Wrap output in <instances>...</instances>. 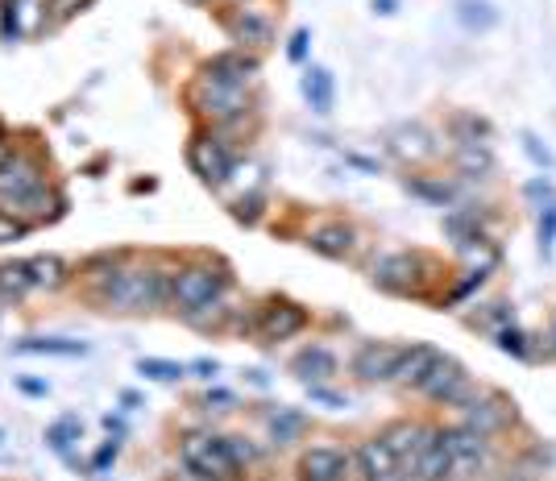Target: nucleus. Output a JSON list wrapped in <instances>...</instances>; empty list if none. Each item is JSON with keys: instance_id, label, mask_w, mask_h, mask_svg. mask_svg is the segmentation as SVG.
<instances>
[{"instance_id": "7ed1b4c3", "label": "nucleus", "mask_w": 556, "mask_h": 481, "mask_svg": "<svg viewBox=\"0 0 556 481\" xmlns=\"http://www.w3.org/2000/svg\"><path fill=\"white\" fill-rule=\"evenodd\" d=\"M187 100H191V108H196L200 117H208L212 125H233V121L245 117V108H249L245 88H233V83H216V79H208V75H200L196 83H191Z\"/></svg>"}, {"instance_id": "a18cd8bd", "label": "nucleus", "mask_w": 556, "mask_h": 481, "mask_svg": "<svg viewBox=\"0 0 556 481\" xmlns=\"http://www.w3.org/2000/svg\"><path fill=\"white\" fill-rule=\"evenodd\" d=\"M208 407H216V411H233V394H229V390H208Z\"/></svg>"}, {"instance_id": "f03ea898", "label": "nucleus", "mask_w": 556, "mask_h": 481, "mask_svg": "<svg viewBox=\"0 0 556 481\" xmlns=\"http://www.w3.org/2000/svg\"><path fill=\"white\" fill-rule=\"evenodd\" d=\"M183 465L187 473H196L200 481H237L241 465L233 461L229 436H212V432H191L183 440Z\"/></svg>"}, {"instance_id": "473e14b6", "label": "nucleus", "mask_w": 556, "mask_h": 481, "mask_svg": "<svg viewBox=\"0 0 556 481\" xmlns=\"http://www.w3.org/2000/svg\"><path fill=\"white\" fill-rule=\"evenodd\" d=\"M17 353H59V357H75V353H88L79 341H21Z\"/></svg>"}, {"instance_id": "6ab92c4d", "label": "nucleus", "mask_w": 556, "mask_h": 481, "mask_svg": "<svg viewBox=\"0 0 556 481\" xmlns=\"http://www.w3.org/2000/svg\"><path fill=\"white\" fill-rule=\"evenodd\" d=\"M436 349L432 345H403V357H399V365H395V374H391V382H399V386H411V390H420V382L428 378V370L436 365Z\"/></svg>"}, {"instance_id": "5701e85b", "label": "nucleus", "mask_w": 556, "mask_h": 481, "mask_svg": "<svg viewBox=\"0 0 556 481\" xmlns=\"http://www.w3.org/2000/svg\"><path fill=\"white\" fill-rule=\"evenodd\" d=\"M308 245H312L316 253H324V258H349L353 245H357V237H353L349 224H320V229L308 237Z\"/></svg>"}, {"instance_id": "de8ad7c7", "label": "nucleus", "mask_w": 556, "mask_h": 481, "mask_svg": "<svg viewBox=\"0 0 556 481\" xmlns=\"http://www.w3.org/2000/svg\"><path fill=\"white\" fill-rule=\"evenodd\" d=\"M303 54H308V30H299V34L291 38V59L299 63V59H303Z\"/></svg>"}, {"instance_id": "cd10ccee", "label": "nucleus", "mask_w": 556, "mask_h": 481, "mask_svg": "<svg viewBox=\"0 0 556 481\" xmlns=\"http://www.w3.org/2000/svg\"><path fill=\"white\" fill-rule=\"evenodd\" d=\"M453 137H457V146H486V141H490V121L474 117V112H457V117H453Z\"/></svg>"}, {"instance_id": "3c124183", "label": "nucleus", "mask_w": 556, "mask_h": 481, "mask_svg": "<svg viewBox=\"0 0 556 481\" xmlns=\"http://www.w3.org/2000/svg\"><path fill=\"white\" fill-rule=\"evenodd\" d=\"M374 9L378 13H395V0H374Z\"/></svg>"}, {"instance_id": "58836bf2", "label": "nucleus", "mask_w": 556, "mask_h": 481, "mask_svg": "<svg viewBox=\"0 0 556 481\" xmlns=\"http://www.w3.org/2000/svg\"><path fill=\"white\" fill-rule=\"evenodd\" d=\"M262 204H266V195H262V191H254V195H241V200L233 204V216H237V220H245V224H258V216H262Z\"/></svg>"}, {"instance_id": "ddd939ff", "label": "nucleus", "mask_w": 556, "mask_h": 481, "mask_svg": "<svg viewBox=\"0 0 556 481\" xmlns=\"http://www.w3.org/2000/svg\"><path fill=\"white\" fill-rule=\"evenodd\" d=\"M403 357V345H386V341H366L353 357V374L361 382H391L395 365Z\"/></svg>"}, {"instance_id": "a19ab883", "label": "nucleus", "mask_w": 556, "mask_h": 481, "mask_svg": "<svg viewBox=\"0 0 556 481\" xmlns=\"http://www.w3.org/2000/svg\"><path fill=\"white\" fill-rule=\"evenodd\" d=\"M229 448H233V461L241 465V473H245L249 465H254V461H258V448H254V444H249L245 436H229Z\"/></svg>"}, {"instance_id": "864d4df0", "label": "nucleus", "mask_w": 556, "mask_h": 481, "mask_svg": "<svg viewBox=\"0 0 556 481\" xmlns=\"http://www.w3.org/2000/svg\"><path fill=\"white\" fill-rule=\"evenodd\" d=\"M0 440H5V432H0Z\"/></svg>"}, {"instance_id": "aec40b11", "label": "nucleus", "mask_w": 556, "mask_h": 481, "mask_svg": "<svg viewBox=\"0 0 556 481\" xmlns=\"http://www.w3.org/2000/svg\"><path fill=\"white\" fill-rule=\"evenodd\" d=\"M353 465H357V473L366 477V481H374V477H382V473L399 469V461H395L391 444H386L382 436H378V440H366V444H361V448L353 452Z\"/></svg>"}, {"instance_id": "ea45409f", "label": "nucleus", "mask_w": 556, "mask_h": 481, "mask_svg": "<svg viewBox=\"0 0 556 481\" xmlns=\"http://www.w3.org/2000/svg\"><path fill=\"white\" fill-rule=\"evenodd\" d=\"M92 5V0H50V25H63V21H71L75 13H83V9H88Z\"/></svg>"}, {"instance_id": "09e8293b", "label": "nucleus", "mask_w": 556, "mask_h": 481, "mask_svg": "<svg viewBox=\"0 0 556 481\" xmlns=\"http://www.w3.org/2000/svg\"><path fill=\"white\" fill-rule=\"evenodd\" d=\"M191 370H196L200 378H216V374H220V365H216V361H196Z\"/></svg>"}, {"instance_id": "7c9ffc66", "label": "nucleus", "mask_w": 556, "mask_h": 481, "mask_svg": "<svg viewBox=\"0 0 556 481\" xmlns=\"http://www.w3.org/2000/svg\"><path fill=\"white\" fill-rule=\"evenodd\" d=\"M30 287H34V278H30V266H25V262L0 266V291H5V295H21Z\"/></svg>"}, {"instance_id": "a878e982", "label": "nucleus", "mask_w": 556, "mask_h": 481, "mask_svg": "<svg viewBox=\"0 0 556 481\" xmlns=\"http://www.w3.org/2000/svg\"><path fill=\"white\" fill-rule=\"evenodd\" d=\"M303 96H308V104L316 112H332V96H337V88H332V75L324 67H312L308 75H303Z\"/></svg>"}, {"instance_id": "4c0bfd02", "label": "nucleus", "mask_w": 556, "mask_h": 481, "mask_svg": "<svg viewBox=\"0 0 556 481\" xmlns=\"http://www.w3.org/2000/svg\"><path fill=\"white\" fill-rule=\"evenodd\" d=\"M30 233V224H25L17 212H0V245H13Z\"/></svg>"}, {"instance_id": "4468645a", "label": "nucleus", "mask_w": 556, "mask_h": 481, "mask_svg": "<svg viewBox=\"0 0 556 481\" xmlns=\"http://www.w3.org/2000/svg\"><path fill=\"white\" fill-rule=\"evenodd\" d=\"M258 71H262V63H258V54H249V50H225V54H216V59L204 63L208 79L233 83V88H245V83L254 79Z\"/></svg>"}, {"instance_id": "20e7f679", "label": "nucleus", "mask_w": 556, "mask_h": 481, "mask_svg": "<svg viewBox=\"0 0 556 481\" xmlns=\"http://www.w3.org/2000/svg\"><path fill=\"white\" fill-rule=\"evenodd\" d=\"M229 287V270L225 266H212V262H196V266H183L175 270V287H171V303L179 311H191L200 303L220 299Z\"/></svg>"}, {"instance_id": "c756f323", "label": "nucleus", "mask_w": 556, "mask_h": 481, "mask_svg": "<svg viewBox=\"0 0 556 481\" xmlns=\"http://www.w3.org/2000/svg\"><path fill=\"white\" fill-rule=\"evenodd\" d=\"M79 432H83L79 419H75V415H63L59 423H50V428H46V444H50L54 452H67V448L79 440Z\"/></svg>"}, {"instance_id": "f257e3e1", "label": "nucleus", "mask_w": 556, "mask_h": 481, "mask_svg": "<svg viewBox=\"0 0 556 481\" xmlns=\"http://www.w3.org/2000/svg\"><path fill=\"white\" fill-rule=\"evenodd\" d=\"M171 287H175L171 270H117L100 278L96 299L108 311H150L171 299Z\"/></svg>"}, {"instance_id": "2eb2a0df", "label": "nucleus", "mask_w": 556, "mask_h": 481, "mask_svg": "<svg viewBox=\"0 0 556 481\" xmlns=\"http://www.w3.org/2000/svg\"><path fill=\"white\" fill-rule=\"evenodd\" d=\"M9 208L25 220V224H42V220H59L63 216V208H67V200L54 187H46V183H38L34 191H25V195H17V200H9Z\"/></svg>"}, {"instance_id": "8fccbe9b", "label": "nucleus", "mask_w": 556, "mask_h": 481, "mask_svg": "<svg viewBox=\"0 0 556 481\" xmlns=\"http://www.w3.org/2000/svg\"><path fill=\"white\" fill-rule=\"evenodd\" d=\"M374 481H411V473H407V469H391V473H382V477H374Z\"/></svg>"}, {"instance_id": "0eeeda50", "label": "nucleus", "mask_w": 556, "mask_h": 481, "mask_svg": "<svg viewBox=\"0 0 556 481\" xmlns=\"http://www.w3.org/2000/svg\"><path fill=\"white\" fill-rule=\"evenodd\" d=\"M187 162H191V171H196L208 187H225L229 175H233V154H229V146L216 133H196V137H191Z\"/></svg>"}, {"instance_id": "c03bdc74", "label": "nucleus", "mask_w": 556, "mask_h": 481, "mask_svg": "<svg viewBox=\"0 0 556 481\" xmlns=\"http://www.w3.org/2000/svg\"><path fill=\"white\" fill-rule=\"evenodd\" d=\"M527 195H532V200L556 204V191H552V183H544V179H532V183H527Z\"/></svg>"}, {"instance_id": "dca6fc26", "label": "nucleus", "mask_w": 556, "mask_h": 481, "mask_svg": "<svg viewBox=\"0 0 556 481\" xmlns=\"http://www.w3.org/2000/svg\"><path fill=\"white\" fill-rule=\"evenodd\" d=\"M229 34L241 42V50H266L274 46V21L262 9H237L229 17Z\"/></svg>"}, {"instance_id": "4be33fe9", "label": "nucleus", "mask_w": 556, "mask_h": 481, "mask_svg": "<svg viewBox=\"0 0 556 481\" xmlns=\"http://www.w3.org/2000/svg\"><path fill=\"white\" fill-rule=\"evenodd\" d=\"M266 432H270L274 448H291L295 440H303V432H308V415L295 411V407H278L266 423Z\"/></svg>"}, {"instance_id": "603ef678", "label": "nucleus", "mask_w": 556, "mask_h": 481, "mask_svg": "<svg viewBox=\"0 0 556 481\" xmlns=\"http://www.w3.org/2000/svg\"><path fill=\"white\" fill-rule=\"evenodd\" d=\"M5 162H9V141L0 137V166H5Z\"/></svg>"}, {"instance_id": "1a4fd4ad", "label": "nucleus", "mask_w": 556, "mask_h": 481, "mask_svg": "<svg viewBox=\"0 0 556 481\" xmlns=\"http://www.w3.org/2000/svg\"><path fill=\"white\" fill-rule=\"evenodd\" d=\"M308 328V311H303L299 303H287V299H274L270 307H262V316L254 324L258 341L274 345V341H291L295 332Z\"/></svg>"}, {"instance_id": "72a5a7b5", "label": "nucleus", "mask_w": 556, "mask_h": 481, "mask_svg": "<svg viewBox=\"0 0 556 481\" xmlns=\"http://www.w3.org/2000/svg\"><path fill=\"white\" fill-rule=\"evenodd\" d=\"M407 187L415 191V195H424V200H432V204H449L453 200V187L449 183H428V179H407Z\"/></svg>"}, {"instance_id": "49530a36", "label": "nucleus", "mask_w": 556, "mask_h": 481, "mask_svg": "<svg viewBox=\"0 0 556 481\" xmlns=\"http://www.w3.org/2000/svg\"><path fill=\"white\" fill-rule=\"evenodd\" d=\"M312 399L316 403H328V407H345L349 399H341V394H332V390H324V386H312Z\"/></svg>"}, {"instance_id": "79ce46f5", "label": "nucleus", "mask_w": 556, "mask_h": 481, "mask_svg": "<svg viewBox=\"0 0 556 481\" xmlns=\"http://www.w3.org/2000/svg\"><path fill=\"white\" fill-rule=\"evenodd\" d=\"M540 241H544V249L556 241V204H548V208H544V220H540Z\"/></svg>"}, {"instance_id": "c9c22d12", "label": "nucleus", "mask_w": 556, "mask_h": 481, "mask_svg": "<svg viewBox=\"0 0 556 481\" xmlns=\"http://www.w3.org/2000/svg\"><path fill=\"white\" fill-rule=\"evenodd\" d=\"M494 341H498V349H503V353H511V357H527V336H523L515 324L498 328V332H494Z\"/></svg>"}, {"instance_id": "393cba45", "label": "nucleus", "mask_w": 556, "mask_h": 481, "mask_svg": "<svg viewBox=\"0 0 556 481\" xmlns=\"http://www.w3.org/2000/svg\"><path fill=\"white\" fill-rule=\"evenodd\" d=\"M25 266H30V278H34V287L59 291L63 282H67V262H63V258H54V253H38V258H30Z\"/></svg>"}, {"instance_id": "f3484780", "label": "nucleus", "mask_w": 556, "mask_h": 481, "mask_svg": "<svg viewBox=\"0 0 556 481\" xmlns=\"http://www.w3.org/2000/svg\"><path fill=\"white\" fill-rule=\"evenodd\" d=\"M38 183H42V166H38V158L17 154V158H9L5 166H0V195H5V200H17V195L34 191Z\"/></svg>"}, {"instance_id": "9b49d317", "label": "nucleus", "mask_w": 556, "mask_h": 481, "mask_svg": "<svg viewBox=\"0 0 556 481\" xmlns=\"http://www.w3.org/2000/svg\"><path fill=\"white\" fill-rule=\"evenodd\" d=\"M461 411H465L469 428L482 432V436H498L515 419V403L503 399V394H474V399H469Z\"/></svg>"}, {"instance_id": "39448f33", "label": "nucleus", "mask_w": 556, "mask_h": 481, "mask_svg": "<svg viewBox=\"0 0 556 481\" xmlns=\"http://www.w3.org/2000/svg\"><path fill=\"white\" fill-rule=\"evenodd\" d=\"M490 465V436L474 432L469 423L449 428V481H474Z\"/></svg>"}, {"instance_id": "f704fd0d", "label": "nucleus", "mask_w": 556, "mask_h": 481, "mask_svg": "<svg viewBox=\"0 0 556 481\" xmlns=\"http://www.w3.org/2000/svg\"><path fill=\"white\" fill-rule=\"evenodd\" d=\"M121 258H125V253H113V249H108V253H96V258L83 262V274L108 278V274H117V270H121Z\"/></svg>"}, {"instance_id": "a211bd4d", "label": "nucleus", "mask_w": 556, "mask_h": 481, "mask_svg": "<svg viewBox=\"0 0 556 481\" xmlns=\"http://www.w3.org/2000/svg\"><path fill=\"white\" fill-rule=\"evenodd\" d=\"M291 370L299 382H308V386H324L328 378H337V353L324 349V345H308L295 361H291Z\"/></svg>"}, {"instance_id": "f8f14e48", "label": "nucleus", "mask_w": 556, "mask_h": 481, "mask_svg": "<svg viewBox=\"0 0 556 481\" xmlns=\"http://www.w3.org/2000/svg\"><path fill=\"white\" fill-rule=\"evenodd\" d=\"M411 481H449V428H428L411 465Z\"/></svg>"}, {"instance_id": "bb28decb", "label": "nucleus", "mask_w": 556, "mask_h": 481, "mask_svg": "<svg viewBox=\"0 0 556 481\" xmlns=\"http://www.w3.org/2000/svg\"><path fill=\"white\" fill-rule=\"evenodd\" d=\"M391 150H395L399 158H428V154H436L432 137H428L424 129H411V125L395 129V137H391Z\"/></svg>"}, {"instance_id": "e433bc0d", "label": "nucleus", "mask_w": 556, "mask_h": 481, "mask_svg": "<svg viewBox=\"0 0 556 481\" xmlns=\"http://www.w3.org/2000/svg\"><path fill=\"white\" fill-rule=\"evenodd\" d=\"M511 320H515V316H511V307H507V303H486V307L478 311V316H474V324H486V328H494V332H498V328H507Z\"/></svg>"}, {"instance_id": "423d86ee", "label": "nucleus", "mask_w": 556, "mask_h": 481, "mask_svg": "<svg viewBox=\"0 0 556 481\" xmlns=\"http://www.w3.org/2000/svg\"><path fill=\"white\" fill-rule=\"evenodd\" d=\"M420 394H428L432 403H444V407H465L469 399H474V382H469L465 365L457 357H436V365L428 370V378L420 382Z\"/></svg>"}, {"instance_id": "37998d69", "label": "nucleus", "mask_w": 556, "mask_h": 481, "mask_svg": "<svg viewBox=\"0 0 556 481\" xmlns=\"http://www.w3.org/2000/svg\"><path fill=\"white\" fill-rule=\"evenodd\" d=\"M117 452H121V444H117V440H108V444H104V448L96 452V461H92V469H96V473H104L108 465L117 461Z\"/></svg>"}, {"instance_id": "412c9836", "label": "nucleus", "mask_w": 556, "mask_h": 481, "mask_svg": "<svg viewBox=\"0 0 556 481\" xmlns=\"http://www.w3.org/2000/svg\"><path fill=\"white\" fill-rule=\"evenodd\" d=\"M424 432H428V428H420V423H395V428L382 436L386 444H391L399 469H407V473H411L415 457H420V448H424Z\"/></svg>"}, {"instance_id": "c85d7f7f", "label": "nucleus", "mask_w": 556, "mask_h": 481, "mask_svg": "<svg viewBox=\"0 0 556 481\" xmlns=\"http://www.w3.org/2000/svg\"><path fill=\"white\" fill-rule=\"evenodd\" d=\"M457 166L469 179H486L494 171V154L490 146H457Z\"/></svg>"}, {"instance_id": "2f4dec72", "label": "nucleus", "mask_w": 556, "mask_h": 481, "mask_svg": "<svg viewBox=\"0 0 556 481\" xmlns=\"http://www.w3.org/2000/svg\"><path fill=\"white\" fill-rule=\"evenodd\" d=\"M137 370H142L146 378H154V382H179L187 370L179 361H158V357H146V361H137Z\"/></svg>"}, {"instance_id": "9d476101", "label": "nucleus", "mask_w": 556, "mask_h": 481, "mask_svg": "<svg viewBox=\"0 0 556 481\" xmlns=\"http://www.w3.org/2000/svg\"><path fill=\"white\" fill-rule=\"evenodd\" d=\"M349 469H353V457L332 444H316L299 457V481H349Z\"/></svg>"}, {"instance_id": "b1692460", "label": "nucleus", "mask_w": 556, "mask_h": 481, "mask_svg": "<svg viewBox=\"0 0 556 481\" xmlns=\"http://www.w3.org/2000/svg\"><path fill=\"white\" fill-rule=\"evenodd\" d=\"M183 320H187L191 328H200V332H220V328L233 320V307H229L225 299H212V303H200V307L183 311Z\"/></svg>"}, {"instance_id": "6e6552de", "label": "nucleus", "mask_w": 556, "mask_h": 481, "mask_svg": "<svg viewBox=\"0 0 556 481\" xmlns=\"http://www.w3.org/2000/svg\"><path fill=\"white\" fill-rule=\"evenodd\" d=\"M428 262L420 253H386V258L374 262V287L378 291H391V295H411L420 291V282L428 274H420Z\"/></svg>"}]
</instances>
